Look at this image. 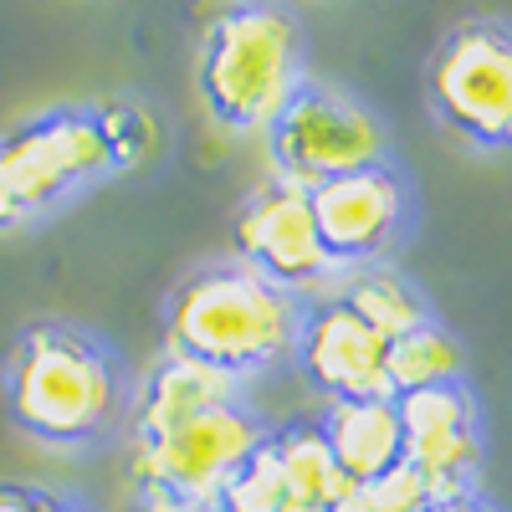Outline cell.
<instances>
[{
    "label": "cell",
    "mask_w": 512,
    "mask_h": 512,
    "mask_svg": "<svg viewBox=\"0 0 512 512\" xmlns=\"http://www.w3.org/2000/svg\"><path fill=\"white\" fill-rule=\"evenodd\" d=\"M134 379L108 338L62 318L26 323L6 359V410L57 451H93L128 425Z\"/></svg>",
    "instance_id": "obj_1"
},
{
    "label": "cell",
    "mask_w": 512,
    "mask_h": 512,
    "mask_svg": "<svg viewBox=\"0 0 512 512\" xmlns=\"http://www.w3.org/2000/svg\"><path fill=\"white\" fill-rule=\"evenodd\" d=\"M303 308V297L272 287L236 256L205 262L164 303V354L246 384L292 364Z\"/></svg>",
    "instance_id": "obj_2"
},
{
    "label": "cell",
    "mask_w": 512,
    "mask_h": 512,
    "mask_svg": "<svg viewBox=\"0 0 512 512\" xmlns=\"http://www.w3.org/2000/svg\"><path fill=\"white\" fill-rule=\"evenodd\" d=\"M200 98L236 134H267L287 98L308 82L303 21L287 6L246 0L221 11L200 41Z\"/></svg>",
    "instance_id": "obj_3"
},
{
    "label": "cell",
    "mask_w": 512,
    "mask_h": 512,
    "mask_svg": "<svg viewBox=\"0 0 512 512\" xmlns=\"http://www.w3.org/2000/svg\"><path fill=\"white\" fill-rule=\"evenodd\" d=\"M113 175L93 108H47L0 134V231L62 210L77 190Z\"/></svg>",
    "instance_id": "obj_4"
},
{
    "label": "cell",
    "mask_w": 512,
    "mask_h": 512,
    "mask_svg": "<svg viewBox=\"0 0 512 512\" xmlns=\"http://www.w3.org/2000/svg\"><path fill=\"white\" fill-rule=\"evenodd\" d=\"M425 98L456 139L512 154V21L472 16L451 26L425 67Z\"/></svg>",
    "instance_id": "obj_5"
},
{
    "label": "cell",
    "mask_w": 512,
    "mask_h": 512,
    "mask_svg": "<svg viewBox=\"0 0 512 512\" xmlns=\"http://www.w3.org/2000/svg\"><path fill=\"white\" fill-rule=\"evenodd\" d=\"M267 154L277 180L313 190L323 180L349 175V169L384 164L390 159V134H384L379 113L354 93L333 88V82H303L272 118Z\"/></svg>",
    "instance_id": "obj_6"
},
{
    "label": "cell",
    "mask_w": 512,
    "mask_h": 512,
    "mask_svg": "<svg viewBox=\"0 0 512 512\" xmlns=\"http://www.w3.org/2000/svg\"><path fill=\"white\" fill-rule=\"evenodd\" d=\"M272 425L241 400L195 410L154 436H128V472L139 487H169L195 502H210L226 492V482L251 461V451L267 441Z\"/></svg>",
    "instance_id": "obj_7"
},
{
    "label": "cell",
    "mask_w": 512,
    "mask_h": 512,
    "mask_svg": "<svg viewBox=\"0 0 512 512\" xmlns=\"http://www.w3.org/2000/svg\"><path fill=\"white\" fill-rule=\"evenodd\" d=\"M308 210H313V226H318L328 262L338 272H354V267H379L405 241V231L415 221V190L384 159V164H364L338 180L313 185Z\"/></svg>",
    "instance_id": "obj_8"
},
{
    "label": "cell",
    "mask_w": 512,
    "mask_h": 512,
    "mask_svg": "<svg viewBox=\"0 0 512 512\" xmlns=\"http://www.w3.org/2000/svg\"><path fill=\"white\" fill-rule=\"evenodd\" d=\"M231 241H236V262H246L256 277H267L272 287L303 297V303L328 297L338 287V277H344L318 241L308 190L287 185L277 175L267 185H256L251 200L236 210Z\"/></svg>",
    "instance_id": "obj_9"
},
{
    "label": "cell",
    "mask_w": 512,
    "mask_h": 512,
    "mask_svg": "<svg viewBox=\"0 0 512 512\" xmlns=\"http://www.w3.org/2000/svg\"><path fill=\"white\" fill-rule=\"evenodd\" d=\"M354 487L333 466L318 420L272 425L251 461L216 497L221 512H333Z\"/></svg>",
    "instance_id": "obj_10"
},
{
    "label": "cell",
    "mask_w": 512,
    "mask_h": 512,
    "mask_svg": "<svg viewBox=\"0 0 512 512\" xmlns=\"http://www.w3.org/2000/svg\"><path fill=\"white\" fill-rule=\"evenodd\" d=\"M405 425V472L425 487V497L482 492V405L472 384L456 379L441 390H420L395 400Z\"/></svg>",
    "instance_id": "obj_11"
},
{
    "label": "cell",
    "mask_w": 512,
    "mask_h": 512,
    "mask_svg": "<svg viewBox=\"0 0 512 512\" xmlns=\"http://www.w3.org/2000/svg\"><path fill=\"white\" fill-rule=\"evenodd\" d=\"M292 364L303 369V379L328 405L390 395V384H384V338L359 313H349L333 292L313 297L303 308Z\"/></svg>",
    "instance_id": "obj_12"
},
{
    "label": "cell",
    "mask_w": 512,
    "mask_h": 512,
    "mask_svg": "<svg viewBox=\"0 0 512 512\" xmlns=\"http://www.w3.org/2000/svg\"><path fill=\"white\" fill-rule=\"evenodd\" d=\"M323 441L333 451V466L344 472V482L354 492L384 482L390 472L405 466V425H400V405L390 395L374 400H338L318 415Z\"/></svg>",
    "instance_id": "obj_13"
},
{
    "label": "cell",
    "mask_w": 512,
    "mask_h": 512,
    "mask_svg": "<svg viewBox=\"0 0 512 512\" xmlns=\"http://www.w3.org/2000/svg\"><path fill=\"white\" fill-rule=\"evenodd\" d=\"M246 384L205 369V364H190V359H175L164 354L144 379H134V395H128V425H123V441L128 436H154L164 425H175L195 410H210V405H226V400H241Z\"/></svg>",
    "instance_id": "obj_14"
},
{
    "label": "cell",
    "mask_w": 512,
    "mask_h": 512,
    "mask_svg": "<svg viewBox=\"0 0 512 512\" xmlns=\"http://www.w3.org/2000/svg\"><path fill=\"white\" fill-rule=\"evenodd\" d=\"M333 297H338V303H344L349 313H359V318L384 338V344L436 318L431 303H425V292H420L405 272H395L390 262L344 272V277H338V287H333Z\"/></svg>",
    "instance_id": "obj_15"
},
{
    "label": "cell",
    "mask_w": 512,
    "mask_h": 512,
    "mask_svg": "<svg viewBox=\"0 0 512 512\" xmlns=\"http://www.w3.org/2000/svg\"><path fill=\"white\" fill-rule=\"evenodd\" d=\"M456 379H466V349L456 344V333L441 318L384 344V384H390V400L441 390V384H456Z\"/></svg>",
    "instance_id": "obj_16"
},
{
    "label": "cell",
    "mask_w": 512,
    "mask_h": 512,
    "mask_svg": "<svg viewBox=\"0 0 512 512\" xmlns=\"http://www.w3.org/2000/svg\"><path fill=\"white\" fill-rule=\"evenodd\" d=\"M93 118L103 128V144H108L113 169H134V164H144L159 149V128H154L149 108L134 103V98H108V103L93 108Z\"/></svg>",
    "instance_id": "obj_17"
},
{
    "label": "cell",
    "mask_w": 512,
    "mask_h": 512,
    "mask_svg": "<svg viewBox=\"0 0 512 512\" xmlns=\"http://www.w3.org/2000/svg\"><path fill=\"white\" fill-rule=\"evenodd\" d=\"M0 512H88L82 502L52 492V487H21V482H6L0 487Z\"/></svg>",
    "instance_id": "obj_18"
},
{
    "label": "cell",
    "mask_w": 512,
    "mask_h": 512,
    "mask_svg": "<svg viewBox=\"0 0 512 512\" xmlns=\"http://www.w3.org/2000/svg\"><path fill=\"white\" fill-rule=\"evenodd\" d=\"M128 512H210V502H195V497L169 492V487H139V497H134Z\"/></svg>",
    "instance_id": "obj_19"
},
{
    "label": "cell",
    "mask_w": 512,
    "mask_h": 512,
    "mask_svg": "<svg viewBox=\"0 0 512 512\" xmlns=\"http://www.w3.org/2000/svg\"><path fill=\"white\" fill-rule=\"evenodd\" d=\"M425 512H502L487 492H461V497H436L425 502Z\"/></svg>",
    "instance_id": "obj_20"
},
{
    "label": "cell",
    "mask_w": 512,
    "mask_h": 512,
    "mask_svg": "<svg viewBox=\"0 0 512 512\" xmlns=\"http://www.w3.org/2000/svg\"><path fill=\"white\" fill-rule=\"evenodd\" d=\"M210 512H221V507H210Z\"/></svg>",
    "instance_id": "obj_21"
}]
</instances>
